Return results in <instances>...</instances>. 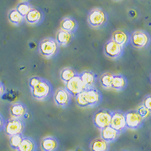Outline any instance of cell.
Instances as JSON below:
<instances>
[{
    "label": "cell",
    "mask_w": 151,
    "mask_h": 151,
    "mask_svg": "<svg viewBox=\"0 0 151 151\" xmlns=\"http://www.w3.org/2000/svg\"><path fill=\"white\" fill-rule=\"evenodd\" d=\"M75 98L76 104L82 108L96 107L99 106L103 101L102 94L96 88H86Z\"/></svg>",
    "instance_id": "1"
},
{
    "label": "cell",
    "mask_w": 151,
    "mask_h": 151,
    "mask_svg": "<svg viewBox=\"0 0 151 151\" xmlns=\"http://www.w3.org/2000/svg\"><path fill=\"white\" fill-rule=\"evenodd\" d=\"M109 21L108 14L101 8H94L87 15V23L91 28L100 29L105 27Z\"/></svg>",
    "instance_id": "2"
},
{
    "label": "cell",
    "mask_w": 151,
    "mask_h": 151,
    "mask_svg": "<svg viewBox=\"0 0 151 151\" xmlns=\"http://www.w3.org/2000/svg\"><path fill=\"white\" fill-rule=\"evenodd\" d=\"M39 53L45 58H54L58 55L60 47L55 41V38L46 37L40 40L38 45Z\"/></svg>",
    "instance_id": "3"
},
{
    "label": "cell",
    "mask_w": 151,
    "mask_h": 151,
    "mask_svg": "<svg viewBox=\"0 0 151 151\" xmlns=\"http://www.w3.org/2000/svg\"><path fill=\"white\" fill-rule=\"evenodd\" d=\"M55 91L52 83L45 79H42V80L39 83V85L30 89L31 95L36 101H47L53 97Z\"/></svg>",
    "instance_id": "4"
},
{
    "label": "cell",
    "mask_w": 151,
    "mask_h": 151,
    "mask_svg": "<svg viewBox=\"0 0 151 151\" xmlns=\"http://www.w3.org/2000/svg\"><path fill=\"white\" fill-rule=\"evenodd\" d=\"M150 36L146 30L137 29L130 34V44L136 49H147L150 45Z\"/></svg>",
    "instance_id": "5"
},
{
    "label": "cell",
    "mask_w": 151,
    "mask_h": 151,
    "mask_svg": "<svg viewBox=\"0 0 151 151\" xmlns=\"http://www.w3.org/2000/svg\"><path fill=\"white\" fill-rule=\"evenodd\" d=\"M25 128H26V122L24 119L10 118L7 121H5L4 131L6 135L12 137L16 134H24Z\"/></svg>",
    "instance_id": "6"
},
{
    "label": "cell",
    "mask_w": 151,
    "mask_h": 151,
    "mask_svg": "<svg viewBox=\"0 0 151 151\" xmlns=\"http://www.w3.org/2000/svg\"><path fill=\"white\" fill-rule=\"evenodd\" d=\"M112 111L108 109H100L93 115V123L100 131L110 125Z\"/></svg>",
    "instance_id": "7"
},
{
    "label": "cell",
    "mask_w": 151,
    "mask_h": 151,
    "mask_svg": "<svg viewBox=\"0 0 151 151\" xmlns=\"http://www.w3.org/2000/svg\"><path fill=\"white\" fill-rule=\"evenodd\" d=\"M104 54L111 60H118L124 55L125 48L112 40H108L104 45Z\"/></svg>",
    "instance_id": "8"
},
{
    "label": "cell",
    "mask_w": 151,
    "mask_h": 151,
    "mask_svg": "<svg viewBox=\"0 0 151 151\" xmlns=\"http://www.w3.org/2000/svg\"><path fill=\"white\" fill-rule=\"evenodd\" d=\"M125 117L127 129L131 130H138L141 129L145 122L136 110H130L125 112Z\"/></svg>",
    "instance_id": "9"
},
{
    "label": "cell",
    "mask_w": 151,
    "mask_h": 151,
    "mask_svg": "<svg viewBox=\"0 0 151 151\" xmlns=\"http://www.w3.org/2000/svg\"><path fill=\"white\" fill-rule=\"evenodd\" d=\"M110 126L118 132H119L121 134L125 132V131L128 129L126 126V123H125V112L121 111V110L112 111Z\"/></svg>",
    "instance_id": "10"
},
{
    "label": "cell",
    "mask_w": 151,
    "mask_h": 151,
    "mask_svg": "<svg viewBox=\"0 0 151 151\" xmlns=\"http://www.w3.org/2000/svg\"><path fill=\"white\" fill-rule=\"evenodd\" d=\"M25 23L30 26H40L45 20V13L41 9L33 7L25 17Z\"/></svg>",
    "instance_id": "11"
},
{
    "label": "cell",
    "mask_w": 151,
    "mask_h": 151,
    "mask_svg": "<svg viewBox=\"0 0 151 151\" xmlns=\"http://www.w3.org/2000/svg\"><path fill=\"white\" fill-rule=\"evenodd\" d=\"M64 88L67 90L69 94H70L71 97H73V98H76L78 94L86 89V86H84L83 83L81 80L79 74L76 76L75 77L73 78L69 82H67V83H65Z\"/></svg>",
    "instance_id": "12"
},
{
    "label": "cell",
    "mask_w": 151,
    "mask_h": 151,
    "mask_svg": "<svg viewBox=\"0 0 151 151\" xmlns=\"http://www.w3.org/2000/svg\"><path fill=\"white\" fill-rule=\"evenodd\" d=\"M54 101L55 104L61 108H67L70 104L72 97L64 88H58L54 92Z\"/></svg>",
    "instance_id": "13"
},
{
    "label": "cell",
    "mask_w": 151,
    "mask_h": 151,
    "mask_svg": "<svg viewBox=\"0 0 151 151\" xmlns=\"http://www.w3.org/2000/svg\"><path fill=\"white\" fill-rule=\"evenodd\" d=\"M110 40L120 45L123 48H125L130 44V33L125 29H116L113 32Z\"/></svg>",
    "instance_id": "14"
},
{
    "label": "cell",
    "mask_w": 151,
    "mask_h": 151,
    "mask_svg": "<svg viewBox=\"0 0 151 151\" xmlns=\"http://www.w3.org/2000/svg\"><path fill=\"white\" fill-rule=\"evenodd\" d=\"M9 112L12 118L24 119L27 115V106L21 101L16 102L10 106Z\"/></svg>",
    "instance_id": "15"
},
{
    "label": "cell",
    "mask_w": 151,
    "mask_h": 151,
    "mask_svg": "<svg viewBox=\"0 0 151 151\" xmlns=\"http://www.w3.org/2000/svg\"><path fill=\"white\" fill-rule=\"evenodd\" d=\"M79 24L77 21L74 17L70 16H67L62 19L60 23V29L68 32L72 34H75L76 32L77 31Z\"/></svg>",
    "instance_id": "16"
},
{
    "label": "cell",
    "mask_w": 151,
    "mask_h": 151,
    "mask_svg": "<svg viewBox=\"0 0 151 151\" xmlns=\"http://www.w3.org/2000/svg\"><path fill=\"white\" fill-rule=\"evenodd\" d=\"M75 38V34H72L62 29H59L56 33L55 40L59 47L68 46Z\"/></svg>",
    "instance_id": "17"
},
{
    "label": "cell",
    "mask_w": 151,
    "mask_h": 151,
    "mask_svg": "<svg viewBox=\"0 0 151 151\" xmlns=\"http://www.w3.org/2000/svg\"><path fill=\"white\" fill-rule=\"evenodd\" d=\"M79 76L86 88H95L97 81H98V76L94 72L90 70H85L79 73Z\"/></svg>",
    "instance_id": "18"
},
{
    "label": "cell",
    "mask_w": 151,
    "mask_h": 151,
    "mask_svg": "<svg viewBox=\"0 0 151 151\" xmlns=\"http://www.w3.org/2000/svg\"><path fill=\"white\" fill-rule=\"evenodd\" d=\"M120 135V133L113 129L110 125L101 130V138H102L104 141L108 144L116 141Z\"/></svg>",
    "instance_id": "19"
},
{
    "label": "cell",
    "mask_w": 151,
    "mask_h": 151,
    "mask_svg": "<svg viewBox=\"0 0 151 151\" xmlns=\"http://www.w3.org/2000/svg\"><path fill=\"white\" fill-rule=\"evenodd\" d=\"M40 147L42 151H57L59 147V141L54 136H47L41 140Z\"/></svg>",
    "instance_id": "20"
},
{
    "label": "cell",
    "mask_w": 151,
    "mask_h": 151,
    "mask_svg": "<svg viewBox=\"0 0 151 151\" xmlns=\"http://www.w3.org/2000/svg\"><path fill=\"white\" fill-rule=\"evenodd\" d=\"M129 81L125 76L122 74H114L111 88L116 91H122L127 88Z\"/></svg>",
    "instance_id": "21"
},
{
    "label": "cell",
    "mask_w": 151,
    "mask_h": 151,
    "mask_svg": "<svg viewBox=\"0 0 151 151\" xmlns=\"http://www.w3.org/2000/svg\"><path fill=\"white\" fill-rule=\"evenodd\" d=\"M89 148L91 151H109L110 147V144L106 143L101 137H98L91 141Z\"/></svg>",
    "instance_id": "22"
},
{
    "label": "cell",
    "mask_w": 151,
    "mask_h": 151,
    "mask_svg": "<svg viewBox=\"0 0 151 151\" xmlns=\"http://www.w3.org/2000/svg\"><path fill=\"white\" fill-rule=\"evenodd\" d=\"M8 20L12 24L16 27H20L25 22L23 17L15 9H12L8 12Z\"/></svg>",
    "instance_id": "23"
},
{
    "label": "cell",
    "mask_w": 151,
    "mask_h": 151,
    "mask_svg": "<svg viewBox=\"0 0 151 151\" xmlns=\"http://www.w3.org/2000/svg\"><path fill=\"white\" fill-rule=\"evenodd\" d=\"M37 150L38 147L36 141L32 137L24 136V139L17 151H37Z\"/></svg>",
    "instance_id": "24"
},
{
    "label": "cell",
    "mask_w": 151,
    "mask_h": 151,
    "mask_svg": "<svg viewBox=\"0 0 151 151\" xmlns=\"http://www.w3.org/2000/svg\"><path fill=\"white\" fill-rule=\"evenodd\" d=\"M79 73L74 70L73 67H67L63 68L60 72V77L62 82L65 84L67 82L72 79L73 78L75 77L76 76H77Z\"/></svg>",
    "instance_id": "25"
},
{
    "label": "cell",
    "mask_w": 151,
    "mask_h": 151,
    "mask_svg": "<svg viewBox=\"0 0 151 151\" xmlns=\"http://www.w3.org/2000/svg\"><path fill=\"white\" fill-rule=\"evenodd\" d=\"M114 74L110 72L104 73L99 78V83L104 89H110Z\"/></svg>",
    "instance_id": "26"
},
{
    "label": "cell",
    "mask_w": 151,
    "mask_h": 151,
    "mask_svg": "<svg viewBox=\"0 0 151 151\" xmlns=\"http://www.w3.org/2000/svg\"><path fill=\"white\" fill-rule=\"evenodd\" d=\"M33 7V5H31L30 2H28V1H22V2H19L17 4L15 9L23 17H25L27 14L28 12H29V10Z\"/></svg>",
    "instance_id": "27"
},
{
    "label": "cell",
    "mask_w": 151,
    "mask_h": 151,
    "mask_svg": "<svg viewBox=\"0 0 151 151\" xmlns=\"http://www.w3.org/2000/svg\"><path fill=\"white\" fill-rule=\"evenodd\" d=\"M24 134H16V135L9 137V145H10V147L13 150L17 151L18 150L20 145H21V142H22L23 139H24Z\"/></svg>",
    "instance_id": "28"
},
{
    "label": "cell",
    "mask_w": 151,
    "mask_h": 151,
    "mask_svg": "<svg viewBox=\"0 0 151 151\" xmlns=\"http://www.w3.org/2000/svg\"><path fill=\"white\" fill-rule=\"evenodd\" d=\"M135 110H137L138 114L141 116V118H142L144 121L147 120L150 117L151 110H148L147 108H146V107L143 106L142 104H140L139 106H138L137 109H135Z\"/></svg>",
    "instance_id": "29"
},
{
    "label": "cell",
    "mask_w": 151,
    "mask_h": 151,
    "mask_svg": "<svg viewBox=\"0 0 151 151\" xmlns=\"http://www.w3.org/2000/svg\"><path fill=\"white\" fill-rule=\"evenodd\" d=\"M42 79L43 78L40 77V76H32V77L29 79V83H28L29 89H32V88H33L34 87H36L37 85H39V83L42 80Z\"/></svg>",
    "instance_id": "30"
},
{
    "label": "cell",
    "mask_w": 151,
    "mask_h": 151,
    "mask_svg": "<svg viewBox=\"0 0 151 151\" xmlns=\"http://www.w3.org/2000/svg\"><path fill=\"white\" fill-rule=\"evenodd\" d=\"M143 106H145L148 110H151V95L150 94H147L146 96L144 97L142 101V103L141 104Z\"/></svg>",
    "instance_id": "31"
},
{
    "label": "cell",
    "mask_w": 151,
    "mask_h": 151,
    "mask_svg": "<svg viewBox=\"0 0 151 151\" xmlns=\"http://www.w3.org/2000/svg\"><path fill=\"white\" fill-rule=\"evenodd\" d=\"M5 119L3 117V116L0 113V132L4 130V127H5Z\"/></svg>",
    "instance_id": "32"
},
{
    "label": "cell",
    "mask_w": 151,
    "mask_h": 151,
    "mask_svg": "<svg viewBox=\"0 0 151 151\" xmlns=\"http://www.w3.org/2000/svg\"><path fill=\"white\" fill-rule=\"evenodd\" d=\"M5 92V85L0 81V98L4 94V93Z\"/></svg>",
    "instance_id": "33"
},
{
    "label": "cell",
    "mask_w": 151,
    "mask_h": 151,
    "mask_svg": "<svg viewBox=\"0 0 151 151\" xmlns=\"http://www.w3.org/2000/svg\"><path fill=\"white\" fill-rule=\"evenodd\" d=\"M119 151H129V150H121Z\"/></svg>",
    "instance_id": "34"
},
{
    "label": "cell",
    "mask_w": 151,
    "mask_h": 151,
    "mask_svg": "<svg viewBox=\"0 0 151 151\" xmlns=\"http://www.w3.org/2000/svg\"><path fill=\"white\" fill-rule=\"evenodd\" d=\"M70 151H74V150H70Z\"/></svg>",
    "instance_id": "35"
}]
</instances>
